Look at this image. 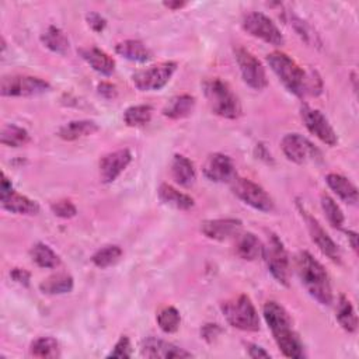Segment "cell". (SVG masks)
<instances>
[{
	"label": "cell",
	"instance_id": "obj_1",
	"mask_svg": "<svg viewBox=\"0 0 359 359\" xmlns=\"http://www.w3.org/2000/svg\"><path fill=\"white\" fill-rule=\"evenodd\" d=\"M266 63L286 90L296 97L303 98L307 94L317 95L321 93L320 77H314L313 72L306 73L289 55L280 50L271 52L266 55Z\"/></svg>",
	"mask_w": 359,
	"mask_h": 359
},
{
	"label": "cell",
	"instance_id": "obj_2",
	"mask_svg": "<svg viewBox=\"0 0 359 359\" xmlns=\"http://www.w3.org/2000/svg\"><path fill=\"white\" fill-rule=\"evenodd\" d=\"M262 314L279 351L286 358H292V359L304 358L303 344L297 332L294 331L292 318L289 313L285 310V307L280 306L278 302L269 300L264 304Z\"/></svg>",
	"mask_w": 359,
	"mask_h": 359
},
{
	"label": "cell",
	"instance_id": "obj_3",
	"mask_svg": "<svg viewBox=\"0 0 359 359\" xmlns=\"http://www.w3.org/2000/svg\"><path fill=\"white\" fill-rule=\"evenodd\" d=\"M296 271L303 286L313 299L323 306H330L332 303V289L328 273L310 252L300 251L296 255Z\"/></svg>",
	"mask_w": 359,
	"mask_h": 359
},
{
	"label": "cell",
	"instance_id": "obj_4",
	"mask_svg": "<svg viewBox=\"0 0 359 359\" xmlns=\"http://www.w3.org/2000/svg\"><path fill=\"white\" fill-rule=\"evenodd\" d=\"M203 95L210 111L226 119H237L241 115V104L231 87L219 77L206 79L202 83Z\"/></svg>",
	"mask_w": 359,
	"mask_h": 359
},
{
	"label": "cell",
	"instance_id": "obj_5",
	"mask_svg": "<svg viewBox=\"0 0 359 359\" xmlns=\"http://www.w3.org/2000/svg\"><path fill=\"white\" fill-rule=\"evenodd\" d=\"M220 309L226 321L231 327L248 332L259 330L258 313L247 294H238L223 302Z\"/></svg>",
	"mask_w": 359,
	"mask_h": 359
},
{
	"label": "cell",
	"instance_id": "obj_6",
	"mask_svg": "<svg viewBox=\"0 0 359 359\" xmlns=\"http://www.w3.org/2000/svg\"><path fill=\"white\" fill-rule=\"evenodd\" d=\"M262 257L275 280L283 286H289V255L282 240L276 234L268 236L266 244H264Z\"/></svg>",
	"mask_w": 359,
	"mask_h": 359
},
{
	"label": "cell",
	"instance_id": "obj_7",
	"mask_svg": "<svg viewBox=\"0 0 359 359\" xmlns=\"http://www.w3.org/2000/svg\"><path fill=\"white\" fill-rule=\"evenodd\" d=\"M230 184H231L233 194L245 205L265 213L273 210L275 208L273 199L261 185L255 184L248 178H243L237 175L231 180Z\"/></svg>",
	"mask_w": 359,
	"mask_h": 359
},
{
	"label": "cell",
	"instance_id": "obj_8",
	"mask_svg": "<svg viewBox=\"0 0 359 359\" xmlns=\"http://www.w3.org/2000/svg\"><path fill=\"white\" fill-rule=\"evenodd\" d=\"M49 90L50 84L48 81L28 74L4 76L0 84V94L3 97H34Z\"/></svg>",
	"mask_w": 359,
	"mask_h": 359
},
{
	"label": "cell",
	"instance_id": "obj_9",
	"mask_svg": "<svg viewBox=\"0 0 359 359\" xmlns=\"http://www.w3.org/2000/svg\"><path fill=\"white\" fill-rule=\"evenodd\" d=\"M175 70V62H161L158 65H153L135 72L132 74V81L135 87L140 91H157L171 80Z\"/></svg>",
	"mask_w": 359,
	"mask_h": 359
},
{
	"label": "cell",
	"instance_id": "obj_10",
	"mask_svg": "<svg viewBox=\"0 0 359 359\" xmlns=\"http://www.w3.org/2000/svg\"><path fill=\"white\" fill-rule=\"evenodd\" d=\"M243 28L251 36L258 38L269 45L282 46L285 43L283 34L280 32L278 25L264 13H259V11L248 13L243 18Z\"/></svg>",
	"mask_w": 359,
	"mask_h": 359
},
{
	"label": "cell",
	"instance_id": "obj_11",
	"mask_svg": "<svg viewBox=\"0 0 359 359\" xmlns=\"http://www.w3.org/2000/svg\"><path fill=\"white\" fill-rule=\"evenodd\" d=\"M234 59L238 65L244 83L254 90H264L268 86L266 72L262 63L245 48H234Z\"/></svg>",
	"mask_w": 359,
	"mask_h": 359
},
{
	"label": "cell",
	"instance_id": "obj_12",
	"mask_svg": "<svg viewBox=\"0 0 359 359\" xmlns=\"http://www.w3.org/2000/svg\"><path fill=\"white\" fill-rule=\"evenodd\" d=\"M280 147L286 158L296 164L321 160V151L300 133L285 135L280 142Z\"/></svg>",
	"mask_w": 359,
	"mask_h": 359
},
{
	"label": "cell",
	"instance_id": "obj_13",
	"mask_svg": "<svg viewBox=\"0 0 359 359\" xmlns=\"http://www.w3.org/2000/svg\"><path fill=\"white\" fill-rule=\"evenodd\" d=\"M297 209L302 215V217L304 219L306 224H307V229H309V233H310V237L313 240V243L318 247V250L327 255L331 261L339 264L341 262V250L339 247L334 243V240L328 236V233L323 229V226L318 223V220L311 216L306 209L304 206L297 202Z\"/></svg>",
	"mask_w": 359,
	"mask_h": 359
},
{
	"label": "cell",
	"instance_id": "obj_14",
	"mask_svg": "<svg viewBox=\"0 0 359 359\" xmlns=\"http://www.w3.org/2000/svg\"><path fill=\"white\" fill-rule=\"evenodd\" d=\"M300 116L303 119L304 126L311 135H314L317 139H320L323 143L328 146L337 144L338 136L334 128L331 126V123L328 122V119L325 118V115L320 109H316L309 107L307 104H303L300 107Z\"/></svg>",
	"mask_w": 359,
	"mask_h": 359
},
{
	"label": "cell",
	"instance_id": "obj_15",
	"mask_svg": "<svg viewBox=\"0 0 359 359\" xmlns=\"http://www.w3.org/2000/svg\"><path fill=\"white\" fill-rule=\"evenodd\" d=\"M132 161V153L128 149H119L101 157L100 160V180L102 184L114 182L121 172Z\"/></svg>",
	"mask_w": 359,
	"mask_h": 359
},
{
	"label": "cell",
	"instance_id": "obj_16",
	"mask_svg": "<svg viewBox=\"0 0 359 359\" xmlns=\"http://www.w3.org/2000/svg\"><path fill=\"white\" fill-rule=\"evenodd\" d=\"M203 175L213 182H231L236 177L233 160L223 153H212L203 164Z\"/></svg>",
	"mask_w": 359,
	"mask_h": 359
},
{
	"label": "cell",
	"instance_id": "obj_17",
	"mask_svg": "<svg viewBox=\"0 0 359 359\" xmlns=\"http://www.w3.org/2000/svg\"><path fill=\"white\" fill-rule=\"evenodd\" d=\"M243 227V222L234 217L224 219H209L201 223V231L210 240L224 241L231 237H236Z\"/></svg>",
	"mask_w": 359,
	"mask_h": 359
},
{
	"label": "cell",
	"instance_id": "obj_18",
	"mask_svg": "<svg viewBox=\"0 0 359 359\" xmlns=\"http://www.w3.org/2000/svg\"><path fill=\"white\" fill-rule=\"evenodd\" d=\"M140 355L143 358H163V359L194 356L191 352L156 337H149L142 342Z\"/></svg>",
	"mask_w": 359,
	"mask_h": 359
},
{
	"label": "cell",
	"instance_id": "obj_19",
	"mask_svg": "<svg viewBox=\"0 0 359 359\" xmlns=\"http://www.w3.org/2000/svg\"><path fill=\"white\" fill-rule=\"evenodd\" d=\"M79 55L93 70L102 76H111L115 70V60L97 46L80 48Z\"/></svg>",
	"mask_w": 359,
	"mask_h": 359
},
{
	"label": "cell",
	"instance_id": "obj_20",
	"mask_svg": "<svg viewBox=\"0 0 359 359\" xmlns=\"http://www.w3.org/2000/svg\"><path fill=\"white\" fill-rule=\"evenodd\" d=\"M1 208L7 212L15 213V215H38L39 213V205L34 199H29L25 195H21L15 191H11L6 195L0 196Z\"/></svg>",
	"mask_w": 359,
	"mask_h": 359
},
{
	"label": "cell",
	"instance_id": "obj_21",
	"mask_svg": "<svg viewBox=\"0 0 359 359\" xmlns=\"http://www.w3.org/2000/svg\"><path fill=\"white\" fill-rule=\"evenodd\" d=\"M98 130H100V126L97 122L90 121V119H80V121H70V122L62 125L57 129L56 135L62 140L73 142V140H77L81 137L91 136Z\"/></svg>",
	"mask_w": 359,
	"mask_h": 359
},
{
	"label": "cell",
	"instance_id": "obj_22",
	"mask_svg": "<svg viewBox=\"0 0 359 359\" xmlns=\"http://www.w3.org/2000/svg\"><path fill=\"white\" fill-rule=\"evenodd\" d=\"M262 250H264V244L254 233L247 231L243 234L238 233L236 236L234 251L241 259L255 261L257 258L262 257Z\"/></svg>",
	"mask_w": 359,
	"mask_h": 359
},
{
	"label": "cell",
	"instance_id": "obj_23",
	"mask_svg": "<svg viewBox=\"0 0 359 359\" xmlns=\"http://www.w3.org/2000/svg\"><path fill=\"white\" fill-rule=\"evenodd\" d=\"M115 52L132 62L146 63L153 57L151 50L139 39H125L115 45Z\"/></svg>",
	"mask_w": 359,
	"mask_h": 359
},
{
	"label": "cell",
	"instance_id": "obj_24",
	"mask_svg": "<svg viewBox=\"0 0 359 359\" xmlns=\"http://www.w3.org/2000/svg\"><path fill=\"white\" fill-rule=\"evenodd\" d=\"M325 182L341 201L349 205H356L358 188L346 177L337 172H330L325 175Z\"/></svg>",
	"mask_w": 359,
	"mask_h": 359
},
{
	"label": "cell",
	"instance_id": "obj_25",
	"mask_svg": "<svg viewBox=\"0 0 359 359\" xmlns=\"http://www.w3.org/2000/svg\"><path fill=\"white\" fill-rule=\"evenodd\" d=\"M195 97L191 94H180L172 97L163 108L161 114L170 119H182L192 114L195 108Z\"/></svg>",
	"mask_w": 359,
	"mask_h": 359
},
{
	"label": "cell",
	"instance_id": "obj_26",
	"mask_svg": "<svg viewBox=\"0 0 359 359\" xmlns=\"http://www.w3.org/2000/svg\"><path fill=\"white\" fill-rule=\"evenodd\" d=\"M157 195H158V199L164 205L171 206L178 210H189L195 205L194 199L189 195L175 189L170 184H160V187L157 189Z\"/></svg>",
	"mask_w": 359,
	"mask_h": 359
},
{
	"label": "cell",
	"instance_id": "obj_27",
	"mask_svg": "<svg viewBox=\"0 0 359 359\" xmlns=\"http://www.w3.org/2000/svg\"><path fill=\"white\" fill-rule=\"evenodd\" d=\"M171 175L181 187H191L196 180V171L192 161L182 154H174L171 160Z\"/></svg>",
	"mask_w": 359,
	"mask_h": 359
},
{
	"label": "cell",
	"instance_id": "obj_28",
	"mask_svg": "<svg viewBox=\"0 0 359 359\" xmlns=\"http://www.w3.org/2000/svg\"><path fill=\"white\" fill-rule=\"evenodd\" d=\"M41 42L53 53L65 55L69 50L70 42L67 35L56 25H49L42 34H41Z\"/></svg>",
	"mask_w": 359,
	"mask_h": 359
},
{
	"label": "cell",
	"instance_id": "obj_29",
	"mask_svg": "<svg viewBox=\"0 0 359 359\" xmlns=\"http://www.w3.org/2000/svg\"><path fill=\"white\" fill-rule=\"evenodd\" d=\"M73 278L66 272H59L48 276L39 283V290L45 294H65L73 289Z\"/></svg>",
	"mask_w": 359,
	"mask_h": 359
},
{
	"label": "cell",
	"instance_id": "obj_30",
	"mask_svg": "<svg viewBox=\"0 0 359 359\" xmlns=\"http://www.w3.org/2000/svg\"><path fill=\"white\" fill-rule=\"evenodd\" d=\"M337 321L339 323V325L348 331V332H355L358 328V317L355 314L353 306L349 302V299L344 294L339 296L338 303H337Z\"/></svg>",
	"mask_w": 359,
	"mask_h": 359
},
{
	"label": "cell",
	"instance_id": "obj_31",
	"mask_svg": "<svg viewBox=\"0 0 359 359\" xmlns=\"http://www.w3.org/2000/svg\"><path fill=\"white\" fill-rule=\"evenodd\" d=\"M31 140L29 133L27 129L14 125V123H7L1 128L0 132V142L4 146L8 147H22Z\"/></svg>",
	"mask_w": 359,
	"mask_h": 359
},
{
	"label": "cell",
	"instance_id": "obj_32",
	"mask_svg": "<svg viewBox=\"0 0 359 359\" xmlns=\"http://www.w3.org/2000/svg\"><path fill=\"white\" fill-rule=\"evenodd\" d=\"M29 254L39 268H56L60 264L59 255L45 243L34 244Z\"/></svg>",
	"mask_w": 359,
	"mask_h": 359
},
{
	"label": "cell",
	"instance_id": "obj_33",
	"mask_svg": "<svg viewBox=\"0 0 359 359\" xmlns=\"http://www.w3.org/2000/svg\"><path fill=\"white\" fill-rule=\"evenodd\" d=\"M153 115V108L147 104H139L132 105L125 109L123 112V121L130 128H140L150 122Z\"/></svg>",
	"mask_w": 359,
	"mask_h": 359
},
{
	"label": "cell",
	"instance_id": "obj_34",
	"mask_svg": "<svg viewBox=\"0 0 359 359\" xmlns=\"http://www.w3.org/2000/svg\"><path fill=\"white\" fill-rule=\"evenodd\" d=\"M122 257V250L119 245L109 244L98 248L93 255H91V262L101 269L109 268L115 265Z\"/></svg>",
	"mask_w": 359,
	"mask_h": 359
},
{
	"label": "cell",
	"instance_id": "obj_35",
	"mask_svg": "<svg viewBox=\"0 0 359 359\" xmlns=\"http://www.w3.org/2000/svg\"><path fill=\"white\" fill-rule=\"evenodd\" d=\"M29 352L35 358H59V342L53 337H39L32 341Z\"/></svg>",
	"mask_w": 359,
	"mask_h": 359
},
{
	"label": "cell",
	"instance_id": "obj_36",
	"mask_svg": "<svg viewBox=\"0 0 359 359\" xmlns=\"http://www.w3.org/2000/svg\"><path fill=\"white\" fill-rule=\"evenodd\" d=\"M157 324L160 330L165 334H172L180 328L181 324V316L180 311L172 306H165L157 313Z\"/></svg>",
	"mask_w": 359,
	"mask_h": 359
},
{
	"label": "cell",
	"instance_id": "obj_37",
	"mask_svg": "<svg viewBox=\"0 0 359 359\" xmlns=\"http://www.w3.org/2000/svg\"><path fill=\"white\" fill-rule=\"evenodd\" d=\"M321 208L327 216V220L330 222V224L332 227H335V229L342 227V224L345 222L344 212L341 210V208L337 205V202L331 196H328L325 194L321 195Z\"/></svg>",
	"mask_w": 359,
	"mask_h": 359
},
{
	"label": "cell",
	"instance_id": "obj_38",
	"mask_svg": "<svg viewBox=\"0 0 359 359\" xmlns=\"http://www.w3.org/2000/svg\"><path fill=\"white\" fill-rule=\"evenodd\" d=\"M130 356H132V345H130V339L126 335H122L114 345L112 351L107 355V358H118V359H128Z\"/></svg>",
	"mask_w": 359,
	"mask_h": 359
},
{
	"label": "cell",
	"instance_id": "obj_39",
	"mask_svg": "<svg viewBox=\"0 0 359 359\" xmlns=\"http://www.w3.org/2000/svg\"><path fill=\"white\" fill-rule=\"evenodd\" d=\"M50 210L55 216L62 217V219H70V217H74L77 215L76 206L70 201H66V199L53 202L50 205Z\"/></svg>",
	"mask_w": 359,
	"mask_h": 359
},
{
	"label": "cell",
	"instance_id": "obj_40",
	"mask_svg": "<svg viewBox=\"0 0 359 359\" xmlns=\"http://www.w3.org/2000/svg\"><path fill=\"white\" fill-rule=\"evenodd\" d=\"M86 21L87 25L94 31V32H102L107 27V20L97 11H90L86 14Z\"/></svg>",
	"mask_w": 359,
	"mask_h": 359
},
{
	"label": "cell",
	"instance_id": "obj_41",
	"mask_svg": "<svg viewBox=\"0 0 359 359\" xmlns=\"http://www.w3.org/2000/svg\"><path fill=\"white\" fill-rule=\"evenodd\" d=\"M10 278L15 283L27 287L29 285V280H31V273L27 269H24V268H13L10 271Z\"/></svg>",
	"mask_w": 359,
	"mask_h": 359
},
{
	"label": "cell",
	"instance_id": "obj_42",
	"mask_svg": "<svg viewBox=\"0 0 359 359\" xmlns=\"http://www.w3.org/2000/svg\"><path fill=\"white\" fill-rule=\"evenodd\" d=\"M222 332V328L219 327V324H205L203 327H202V330H201V335H202V338L206 341V342H213L217 337H219V334Z\"/></svg>",
	"mask_w": 359,
	"mask_h": 359
},
{
	"label": "cell",
	"instance_id": "obj_43",
	"mask_svg": "<svg viewBox=\"0 0 359 359\" xmlns=\"http://www.w3.org/2000/svg\"><path fill=\"white\" fill-rule=\"evenodd\" d=\"M97 91L101 97H104L105 100H114L116 95H118V90H116V86L112 84V83H108V81H101L98 86H97Z\"/></svg>",
	"mask_w": 359,
	"mask_h": 359
},
{
	"label": "cell",
	"instance_id": "obj_44",
	"mask_svg": "<svg viewBox=\"0 0 359 359\" xmlns=\"http://www.w3.org/2000/svg\"><path fill=\"white\" fill-rule=\"evenodd\" d=\"M293 25H294L296 32L302 36V39H304L306 42L311 41L313 34H310V28H309V25L304 21H302L300 18H294L293 20Z\"/></svg>",
	"mask_w": 359,
	"mask_h": 359
},
{
	"label": "cell",
	"instance_id": "obj_45",
	"mask_svg": "<svg viewBox=\"0 0 359 359\" xmlns=\"http://www.w3.org/2000/svg\"><path fill=\"white\" fill-rule=\"evenodd\" d=\"M247 353L250 358H269V352H266L262 346L257 345V344H247Z\"/></svg>",
	"mask_w": 359,
	"mask_h": 359
},
{
	"label": "cell",
	"instance_id": "obj_46",
	"mask_svg": "<svg viewBox=\"0 0 359 359\" xmlns=\"http://www.w3.org/2000/svg\"><path fill=\"white\" fill-rule=\"evenodd\" d=\"M11 191H14V189H13V184H11V181L6 177V174H4V172H1V181H0V196H1V195L8 194V192H11Z\"/></svg>",
	"mask_w": 359,
	"mask_h": 359
},
{
	"label": "cell",
	"instance_id": "obj_47",
	"mask_svg": "<svg viewBox=\"0 0 359 359\" xmlns=\"http://www.w3.org/2000/svg\"><path fill=\"white\" fill-rule=\"evenodd\" d=\"M345 233H346L348 241L351 243V247H352V250L356 252V251H358V234H356L355 231H352V230H346Z\"/></svg>",
	"mask_w": 359,
	"mask_h": 359
},
{
	"label": "cell",
	"instance_id": "obj_48",
	"mask_svg": "<svg viewBox=\"0 0 359 359\" xmlns=\"http://www.w3.org/2000/svg\"><path fill=\"white\" fill-rule=\"evenodd\" d=\"M163 6L170 8V10H180V8L185 7L187 3L185 1H180V0H174V1H164Z\"/></svg>",
	"mask_w": 359,
	"mask_h": 359
}]
</instances>
